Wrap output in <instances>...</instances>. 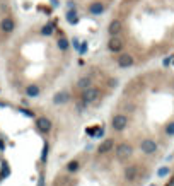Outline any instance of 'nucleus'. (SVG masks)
<instances>
[{"label": "nucleus", "mask_w": 174, "mask_h": 186, "mask_svg": "<svg viewBox=\"0 0 174 186\" xmlns=\"http://www.w3.org/2000/svg\"><path fill=\"white\" fill-rule=\"evenodd\" d=\"M97 96H99V91L96 89V87H87V89H84V94H82V99H84L85 104L89 103H94V101L97 99Z\"/></svg>", "instance_id": "f257e3e1"}, {"label": "nucleus", "mask_w": 174, "mask_h": 186, "mask_svg": "<svg viewBox=\"0 0 174 186\" xmlns=\"http://www.w3.org/2000/svg\"><path fill=\"white\" fill-rule=\"evenodd\" d=\"M108 48H109V51H121L123 41L118 38V36H111V39L108 41Z\"/></svg>", "instance_id": "f03ea898"}, {"label": "nucleus", "mask_w": 174, "mask_h": 186, "mask_svg": "<svg viewBox=\"0 0 174 186\" xmlns=\"http://www.w3.org/2000/svg\"><path fill=\"white\" fill-rule=\"evenodd\" d=\"M132 152H133V149L130 147L128 144H121L118 149H116V154H118V157H119V159H126V157H130V155H132Z\"/></svg>", "instance_id": "7ed1b4c3"}, {"label": "nucleus", "mask_w": 174, "mask_h": 186, "mask_svg": "<svg viewBox=\"0 0 174 186\" xmlns=\"http://www.w3.org/2000/svg\"><path fill=\"white\" fill-rule=\"evenodd\" d=\"M126 123H128V120H126L125 115H116L113 118V128L119 132V130H123L126 126Z\"/></svg>", "instance_id": "20e7f679"}, {"label": "nucleus", "mask_w": 174, "mask_h": 186, "mask_svg": "<svg viewBox=\"0 0 174 186\" xmlns=\"http://www.w3.org/2000/svg\"><path fill=\"white\" fill-rule=\"evenodd\" d=\"M121 29H123L121 21L114 19V21H111L109 26H108V32H109L111 36H118V32H121Z\"/></svg>", "instance_id": "39448f33"}, {"label": "nucleus", "mask_w": 174, "mask_h": 186, "mask_svg": "<svg viewBox=\"0 0 174 186\" xmlns=\"http://www.w3.org/2000/svg\"><path fill=\"white\" fill-rule=\"evenodd\" d=\"M142 150L145 154H154V152L157 150V144H155L154 140H143L142 142Z\"/></svg>", "instance_id": "423d86ee"}, {"label": "nucleus", "mask_w": 174, "mask_h": 186, "mask_svg": "<svg viewBox=\"0 0 174 186\" xmlns=\"http://www.w3.org/2000/svg\"><path fill=\"white\" fill-rule=\"evenodd\" d=\"M68 99H70V94L65 92V91L56 92L55 96H53V103H55V104H63V103H67Z\"/></svg>", "instance_id": "0eeeda50"}, {"label": "nucleus", "mask_w": 174, "mask_h": 186, "mask_svg": "<svg viewBox=\"0 0 174 186\" xmlns=\"http://www.w3.org/2000/svg\"><path fill=\"white\" fill-rule=\"evenodd\" d=\"M118 65H119V67H123V68L132 67V65H133V56H132V55H121V56L118 58Z\"/></svg>", "instance_id": "6e6552de"}, {"label": "nucleus", "mask_w": 174, "mask_h": 186, "mask_svg": "<svg viewBox=\"0 0 174 186\" xmlns=\"http://www.w3.org/2000/svg\"><path fill=\"white\" fill-rule=\"evenodd\" d=\"M36 125H38V128L45 133L50 132V128H51V121H50L48 118H39L38 121H36Z\"/></svg>", "instance_id": "1a4fd4ad"}, {"label": "nucleus", "mask_w": 174, "mask_h": 186, "mask_svg": "<svg viewBox=\"0 0 174 186\" xmlns=\"http://www.w3.org/2000/svg\"><path fill=\"white\" fill-rule=\"evenodd\" d=\"M0 26H2V29L5 32H12L14 31V26H16V24H14V21L10 19V17H7V19H3L2 21V24H0Z\"/></svg>", "instance_id": "9d476101"}, {"label": "nucleus", "mask_w": 174, "mask_h": 186, "mask_svg": "<svg viewBox=\"0 0 174 186\" xmlns=\"http://www.w3.org/2000/svg\"><path fill=\"white\" fill-rule=\"evenodd\" d=\"M113 149V140H104L103 144L99 145V154H106Z\"/></svg>", "instance_id": "9b49d317"}, {"label": "nucleus", "mask_w": 174, "mask_h": 186, "mask_svg": "<svg viewBox=\"0 0 174 186\" xmlns=\"http://www.w3.org/2000/svg\"><path fill=\"white\" fill-rule=\"evenodd\" d=\"M89 10H90V14H94V16H99V14H103L104 5L103 3H92V5L89 7Z\"/></svg>", "instance_id": "f8f14e48"}, {"label": "nucleus", "mask_w": 174, "mask_h": 186, "mask_svg": "<svg viewBox=\"0 0 174 186\" xmlns=\"http://www.w3.org/2000/svg\"><path fill=\"white\" fill-rule=\"evenodd\" d=\"M26 94H27L29 97L39 96V87L38 86H29V87H26Z\"/></svg>", "instance_id": "ddd939ff"}, {"label": "nucleus", "mask_w": 174, "mask_h": 186, "mask_svg": "<svg viewBox=\"0 0 174 186\" xmlns=\"http://www.w3.org/2000/svg\"><path fill=\"white\" fill-rule=\"evenodd\" d=\"M125 176H126V179L128 181H133L135 179V176H137V167H126V171H125Z\"/></svg>", "instance_id": "4468645a"}, {"label": "nucleus", "mask_w": 174, "mask_h": 186, "mask_svg": "<svg viewBox=\"0 0 174 186\" xmlns=\"http://www.w3.org/2000/svg\"><path fill=\"white\" fill-rule=\"evenodd\" d=\"M77 86H79V89H87V87L90 86V79H89V77H82V79H79Z\"/></svg>", "instance_id": "2eb2a0df"}, {"label": "nucleus", "mask_w": 174, "mask_h": 186, "mask_svg": "<svg viewBox=\"0 0 174 186\" xmlns=\"http://www.w3.org/2000/svg\"><path fill=\"white\" fill-rule=\"evenodd\" d=\"M67 19L70 24H77V16H75L74 10H70V12H67Z\"/></svg>", "instance_id": "dca6fc26"}, {"label": "nucleus", "mask_w": 174, "mask_h": 186, "mask_svg": "<svg viewBox=\"0 0 174 186\" xmlns=\"http://www.w3.org/2000/svg\"><path fill=\"white\" fill-rule=\"evenodd\" d=\"M77 169H79V162H77V160H72V162H68L67 171H70V173H75Z\"/></svg>", "instance_id": "f3484780"}, {"label": "nucleus", "mask_w": 174, "mask_h": 186, "mask_svg": "<svg viewBox=\"0 0 174 186\" xmlns=\"http://www.w3.org/2000/svg\"><path fill=\"white\" fill-rule=\"evenodd\" d=\"M58 48H60V50H67V48H68V41H67L65 38L58 39Z\"/></svg>", "instance_id": "a211bd4d"}, {"label": "nucleus", "mask_w": 174, "mask_h": 186, "mask_svg": "<svg viewBox=\"0 0 174 186\" xmlns=\"http://www.w3.org/2000/svg\"><path fill=\"white\" fill-rule=\"evenodd\" d=\"M41 32H43V34H45V36L51 34V32H53V26H51V24H46V26L41 29Z\"/></svg>", "instance_id": "6ab92c4d"}, {"label": "nucleus", "mask_w": 174, "mask_h": 186, "mask_svg": "<svg viewBox=\"0 0 174 186\" xmlns=\"http://www.w3.org/2000/svg\"><path fill=\"white\" fill-rule=\"evenodd\" d=\"M157 174H159V176H161V178L167 176V174H169V167H161V169L157 171Z\"/></svg>", "instance_id": "aec40b11"}, {"label": "nucleus", "mask_w": 174, "mask_h": 186, "mask_svg": "<svg viewBox=\"0 0 174 186\" xmlns=\"http://www.w3.org/2000/svg\"><path fill=\"white\" fill-rule=\"evenodd\" d=\"M166 133H167V135H174V123H171V125L166 128Z\"/></svg>", "instance_id": "412c9836"}, {"label": "nucleus", "mask_w": 174, "mask_h": 186, "mask_svg": "<svg viewBox=\"0 0 174 186\" xmlns=\"http://www.w3.org/2000/svg\"><path fill=\"white\" fill-rule=\"evenodd\" d=\"M21 113H22V115H26V116H29V118H32V116H34V113L29 111V109H21Z\"/></svg>", "instance_id": "4be33fe9"}, {"label": "nucleus", "mask_w": 174, "mask_h": 186, "mask_svg": "<svg viewBox=\"0 0 174 186\" xmlns=\"http://www.w3.org/2000/svg\"><path fill=\"white\" fill-rule=\"evenodd\" d=\"M46 154H48V145H45V147H43V155H41V159H43V160L46 159Z\"/></svg>", "instance_id": "5701e85b"}, {"label": "nucleus", "mask_w": 174, "mask_h": 186, "mask_svg": "<svg viewBox=\"0 0 174 186\" xmlns=\"http://www.w3.org/2000/svg\"><path fill=\"white\" fill-rule=\"evenodd\" d=\"M74 46H75V48H77V50L80 48V46H79V41H77V39H74Z\"/></svg>", "instance_id": "b1692460"}]
</instances>
